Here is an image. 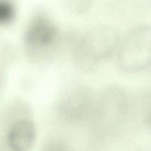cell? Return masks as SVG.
Masks as SVG:
<instances>
[{
  "label": "cell",
  "instance_id": "obj_1",
  "mask_svg": "<svg viewBox=\"0 0 151 151\" xmlns=\"http://www.w3.org/2000/svg\"><path fill=\"white\" fill-rule=\"evenodd\" d=\"M55 25L49 18L38 16L28 25L25 33V41L29 46L41 47L50 44L55 38Z\"/></svg>",
  "mask_w": 151,
  "mask_h": 151
},
{
  "label": "cell",
  "instance_id": "obj_3",
  "mask_svg": "<svg viewBox=\"0 0 151 151\" xmlns=\"http://www.w3.org/2000/svg\"><path fill=\"white\" fill-rule=\"evenodd\" d=\"M15 16V7L10 1L0 0V24L10 22Z\"/></svg>",
  "mask_w": 151,
  "mask_h": 151
},
{
  "label": "cell",
  "instance_id": "obj_2",
  "mask_svg": "<svg viewBox=\"0 0 151 151\" xmlns=\"http://www.w3.org/2000/svg\"><path fill=\"white\" fill-rule=\"evenodd\" d=\"M35 126L28 119H20L15 122L7 134V142L13 151H27L35 137Z\"/></svg>",
  "mask_w": 151,
  "mask_h": 151
}]
</instances>
